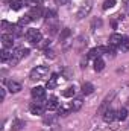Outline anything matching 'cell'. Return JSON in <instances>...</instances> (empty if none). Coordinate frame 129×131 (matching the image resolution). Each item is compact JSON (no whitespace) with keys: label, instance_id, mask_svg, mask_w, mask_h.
<instances>
[{"label":"cell","instance_id":"6da1fadb","mask_svg":"<svg viewBox=\"0 0 129 131\" xmlns=\"http://www.w3.org/2000/svg\"><path fill=\"white\" fill-rule=\"evenodd\" d=\"M47 76H49V69L46 66H36L31 72V79L32 81H41V79H44Z\"/></svg>","mask_w":129,"mask_h":131},{"label":"cell","instance_id":"7a4b0ae2","mask_svg":"<svg viewBox=\"0 0 129 131\" xmlns=\"http://www.w3.org/2000/svg\"><path fill=\"white\" fill-rule=\"evenodd\" d=\"M29 53V49H24V47H17L12 50V55H11V60H9V64L11 66H17L20 63V60L23 57H26Z\"/></svg>","mask_w":129,"mask_h":131},{"label":"cell","instance_id":"3957f363","mask_svg":"<svg viewBox=\"0 0 129 131\" xmlns=\"http://www.w3.org/2000/svg\"><path fill=\"white\" fill-rule=\"evenodd\" d=\"M26 38H28V41H31L32 44H40V43L43 41V35H41V32H40L38 29H29V31L26 32Z\"/></svg>","mask_w":129,"mask_h":131},{"label":"cell","instance_id":"277c9868","mask_svg":"<svg viewBox=\"0 0 129 131\" xmlns=\"http://www.w3.org/2000/svg\"><path fill=\"white\" fill-rule=\"evenodd\" d=\"M31 95H32V98L35 99V101L41 102V101H44V98H46V90H44V87L36 85V87H33V89H32Z\"/></svg>","mask_w":129,"mask_h":131},{"label":"cell","instance_id":"5b68a950","mask_svg":"<svg viewBox=\"0 0 129 131\" xmlns=\"http://www.w3.org/2000/svg\"><path fill=\"white\" fill-rule=\"evenodd\" d=\"M44 108H46V105H43V102H38V101H35L29 105V110L32 114H43Z\"/></svg>","mask_w":129,"mask_h":131},{"label":"cell","instance_id":"8992f818","mask_svg":"<svg viewBox=\"0 0 129 131\" xmlns=\"http://www.w3.org/2000/svg\"><path fill=\"white\" fill-rule=\"evenodd\" d=\"M2 44H3L5 49L12 47V44H14V34H3L2 35Z\"/></svg>","mask_w":129,"mask_h":131},{"label":"cell","instance_id":"52a82bcc","mask_svg":"<svg viewBox=\"0 0 129 131\" xmlns=\"http://www.w3.org/2000/svg\"><path fill=\"white\" fill-rule=\"evenodd\" d=\"M46 110H49V111H52V110H56V108H59V102H58V98L56 96H50V98L46 101Z\"/></svg>","mask_w":129,"mask_h":131},{"label":"cell","instance_id":"ba28073f","mask_svg":"<svg viewBox=\"0 0 129 131\" xmlns=\"http://www.w3.org/2000/svg\"><path fill=\"white\" fill-rule=\"evenodd\" d=\"M90 11H91V2L84 3V5L81 6L79 12H78V18H84V17H87V15L90 14Z\"/></svg>","mask_w":129,"mask_h":131},{"label":"cell","instance_id":"9c48e42d","mask_svg":"<svg viewBox=\"0 0 129 131\" xmlns=\"http://www.w3.org/2000/svg\"><path fill=\"white\" fill-rule=\"evenodd\" d=\"M122 40H123V37H122L120 34H112V35L109 37V46H111V47H120Z\"/></svg>","mask_w":129,"mask_h":131},{"label":"cell","instance_id":"30bf717a","mask_svg":"<svg viewBox=\"0 0 129 131\" xmlns=\"http://www.w3.org/2000/svg\"><path fill=\"white\" fill-rule=\"evenodd\" d=\"M82 104H84L82 98H74L71 101V104H70V110L71 111H79L82 108Z\"/></svg>","mask_w":129,"mask_h":131},{"label":"cell","instance_id":"8fae6325","mask_svg":"<svg viewBox=\"0 0 129 131\" xmlns=\"http://www.w3.org/2000/svg\"><path fill=\"white\" fill-rule=\"evenodd\" d=\"M114 119H115V111H114L112 108H108V110L103 111V121H105V122L109 124V122H112Z\"/></svg>","mask_w":129,"mask_h":131},{"label":"cell","instance_id":"7c38bea8","mask_svg":"<svg viewBox=\"0 0 129 131\" xmlns=\"http://www.w3.org/2000/svg\"><path fill=\"white\" fill-rule=\"evenodd\" d=\"M32 20H36V18H40L41 15H43V9H41V6H36V8H32L31 9V12L28 14Z\"/></svg>","mask_w":129,"mask_h":131},{"label":"cell","instance_id":"4fadbf2b","mask_svg":"<svg viewBox=\"0 0 129 131\" xmlns=\"http://www.w3.org/2000/svg\"><path fill=\"white\" fill-rule=\"evenodd\" d=\"M8 89H9V92H12V93H18V92L21 90V84L17 82V81H9V82H8Z\"/></svg>","mask_w":129,"mask_h":131},{"label":"cell","instance_id":"5bb4252c","mask_svg":"<svg viewBox=\"0 0 129 131\" xmlns=\"http://www.w3.org/2000/svg\"><path fill=\"white\" fill-rule=\"evenodd\" d=\"M23 5H24V0H9V6H11V9H14V11L21 9Z\"/></svg>","mask_w":129,"mask_h":131},{"label":"cell","instance_id":"9a60e30c","mask_svg":"<svg viewBox=\"0 0 129 131\" xmlns=\"http://www.w3.org/2000/svg\"><path fill=\"white\" fill-rule=\"evenodd\" d=\"M56 84H58V75H52V76L49 78V81H47L46 87H47V89H55V87H56Z\"/></svg>","mask_w":129,"mask_h":131},{"label":"cell","instance_id":"2e32d148","mask_svg":"<svg viewBox=\"0 0 129 131\" xmlns=\"http://www.w3.org/2000/svg\"><path fill=\"white\" fill-rule=\"evenodd\" d=\"M100 55H102V52H100L99 47H94V49H91V50L88 52V58H91V60H97V58H100Z\"/></svg>","mask_w":129,"mask_h":131},{"label":"cell","instance_id":"e0dca14e","mask_svg":"<svg viewBox=\"0 0 129 131\" xmlns=\"http://www.w3.org/2000/svg\"><path fill=\"white\" fill-rule=\"evenodd\" d=\"M24 125H26V124H24V121L17 119V121H14V122H12V127H11V128H12V131H20Z\"/></svg>","mask_w":129,"mask_h":131},{"label":"cell","instance_id":"ac0fdd59","mask_svg":"<svg viewBox=\"0 0 129 131\" xmlns=\"http://www.w3.org/2000/svg\"><path fill=\"white\" fill-rule=\"evenodd\" d=\"M93 90H94L93 84H90V82L82 84V93H84V95H91V93H93Z\"/></svg>","mask_w":129,"mask_h":131},{"label":"cell","instance_id":"d6986e66","mask_svg":"<svg viewBox=\"0 0 129 131\" xmlns=\"http://www.w3.org/2000/svg\"><path fill=\"white\" fill-rule=\"evenodd\" d=\"M103 67H105V61H103L102 58L94 60V70H96V72H102V70H103Z\"/></svg>","mask_w":129,"mask_h":131},{"label":"cell","instance_id":"ffe728a7","mask_svg":"<svg viewBox=\"0 0 129 131\" xmlns=\"http://www.w3.org/2000/svg\"><path fill=\"white\" fill-rule=\"evenodd\" d=\"M74 93H76L74 85H73V87H67L64 92H62V96H65V98H73V96H74Z\"/></svg>","mask_w":129,"mask_h":131},{"label":"cell","instance_id":"44dd1931","mask_svg":"<svg viewBox=\"0 0 129 131\" xmlns=\"http://www.w3.org/2000/svg\"><path fill=\"white\" fill-rule=\"evenodd\" d=\"M11 55H12V53H9V52H8V49H5V47H3V50L0 52L2 63H6V61H9V60H11Z\"/></svg>","mask_w":129,"mask_h":131},{"label":"cell","instance_id":"7402d4cb","mask_svg":"<svg viewBox=\"0 0 129 131\" xmlns=\"http://www.w3.org/2000/svg\"><path fill=\"white\" fill-rule=\"evenodd\" d=\"M122 52H128L129 50V38L128 37H123V40H122V44H120V47H119Z\"/></svg>","mask_w":129,"mask_h":131},{"label":"cell","instance_id":"603a6c76","mask_svg":"<svg viewBox=\"0 0 129 131\" xmlns=\"http://www.w3.org/2000/svg\"><path fill=\"white\" fill-rule=\"evenodd\" d=\"M117 117H119L120 121H125V119L128 117V110H126V108H120V110L117 111Z\"/></svg>","mask_w":129,"mask_h":131},{"label":"cell","instance_id":"cb8c5ba5","mask_svg":"<svg viewBox=\"0 0 129 131\" xmlns=\"http://www.w3.org/2000/svg\"><path fill=\"white\" fill-rule=\"evenodd\" d=\"M24 5H28L31 8H36L41 5V0H24Z\"/></svg>","mask_w":129,"mask_h":131},{"label":"cell","instance_id":"d4e9b609","mask_svg":"<svg viewBox=\"0 0 129 131\" xmlns=\"http://www.w3.org/2000/svg\"><path fill=\"white\" fill-rule=\"evenodd\" d=\"M31 20H32V18H31L29 15H24V17H21V18L18 20V23H17V25H18V26H24V25H28Z\"/></svg>","mask_w":129,"mask_h":131},{"label":"cell","instance_id":"484cf974","mask_svg":"<svg viewBox=\"0 0 129 131\" xmlns=\"http://www.w3.org/2000/svg\"><path fill=\"white\" fill-rule=\"evenodd\" d=\"M115 5V0H105L103 2V9H109Z\"/></svg>","mask_w":129,"mask_h":131},{"label":"cell","instance_id":"4316f807","mask_svg":"<svg viewBox=\"0 0 129 131\" xmlns=\"http://www.w3.org/2000/svg\"><path fill=\"white\" fill-rule=\"evenodd\" d=\"M55 15H56V12L52 11V9H47V11L44 12V17H46V18H53Z\"/></svg>","mask_w":129,"mask_h":131},{"label":"cell","instance_id":"83f0119b","mask_svg":"<svg viewBox=\"0 0 129 131\" xmlns=\"http://www.w3.org/2000/svg\"><path fill=\"white\" fill-rule=\"evenodd\" d=\"M53 53H55L53 50H49V49H46V50H44V55H46L47 58H55V55H53Z\"/></svg>","mask_w":129,"mask_h":131},{"label":"cell","instance_id":"f1b7e54d","mask_svg":"<svg viewBox=\"0 0 129 131\" xmlns=\"http://www.w3.org/2000/svg\"><path fill=\"white\" fill-rule=\"evenodd\" d=\"M68 35H70V31H68V29H64L62 34H61V38H65V37H68Z\"/></svg>","mask_w":129,"mask_h":131},{"label":"cell","instance_id":"f546056e","mask_svg":"<svg viewBox=\"0 0 129 131\" xmlns=\"http://www.w3.org/2000/svg\"><path fill=\"white\" fill-rule=\"evenodd\" d=\"M55 2H56L58 5H67V3H68V0H55Z\"/></svg>","mask_w":129,"mask_h":131},{"label":"cell","instance_id":"4dcf8cb0","mask_svg":"<svg viewBox=\"0 0 129 131\" xmlns=\"http://www.w3.org/2000/svg\"><path fill=\"white\" fill-rule=\"evenodd\" d=\"M47 44H50V41H49V40H46V41H44V43H40V44H38V46H41V47H46V46H47Z\"/></svg>","mask_w":129,"mask_h":131},{"label":"cell","instance_id":"1f68e13d","mask_svg":"<svg viewBox=\"0 0 129 131\" xmlns=\"http://www.w3.org/2000/svg\"><path fill=\"white\" fill-rule=\"evenodd\" d=\"M0 93H2V99H5V89H0Z\"/></svg>","mask_w":129,"mask_h":131}]
</instances>
